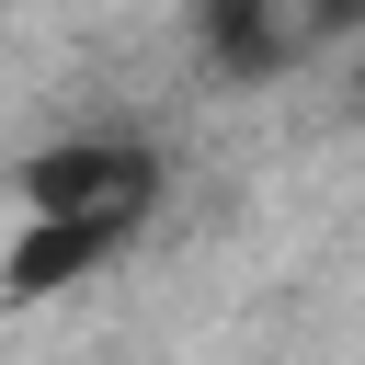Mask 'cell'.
Instances as JSON below:
<instances>
[{
  "label": "cell",
  "instance_id": "obj_1",
  "mask_svg": "<svg viewBox=\"0 0 365 365\" xmlns=\"http://www.w3.org/2000/svg\"><path fill=\"white\" fill-rule=\"evenodd\" d=\"M11 194H23L34 217H137V228H148V205H160V148H148V137H57V148H34V160L11 171Z\"/></svg>",
  "mask_w": 365,
  "mask_h": 365
},
{
  "label": "cell",
  "instance_id": "obj_3",
  "mask_svg": "<svg viewBox=\"0 0 365 365\" xmlns=\"http://www.w3.org/2000/svg\"><path fill=\"white\" fill-rule=\"evenodd\" d=\"M194 46L217 80H285L297 68V0H194Z\"/></svg>",
  "mask_w": 365,
  "mask_h": 365
},
{
  "label": "cell",
  "instance_id": "obj_5",
  "mask_svg": "<svg viewBox=\"0 0 365 365\" xmlns=\"http://www.w3.org/2000/svg\"><path fill=\"white\" fill-rule=\"evenodd\" d=\"M342 114H354V125H365V57H354V80H342Z\"/></svg>",
  "mask_w": 365,
  "mask_h": 365
},
{
  "label": "cell",
  "instance_id": "obj_4",
  "mask_svg": "<svg viewBox=\"0 0 365 365\" xmlns=\"http://www.w3.org/2000/svg\"><path fill=\"white\" fill-rule=\"evenodd\" d=\"M297 34L308 46H354L365 34V0H297Z\"/></svg>",
  "mask_w": 365,
  "mask_h": 365
},
{
  "label": "cell",
  "instance_id": "obj_2",
  "mask_svg": "<svg viewBox=\"0 0 365 365\" xmlns=\"http://www.w3.org/2000/svg\"><path fill=\"white\" fill-rule=\"evenodd\" d=\"M125 240H137V217H34V205H23V228L0 240V297H11V308H46V297L91 285Z\"/></svg>",
  "mask_w": 365,
  "mask_h": 365
}]
</instances>
